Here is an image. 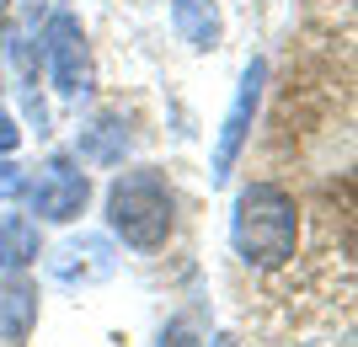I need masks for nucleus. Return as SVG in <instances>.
<instances>
[{
	"label": "nucleus",
	"mask_w": 358,
	"mask_h": 347,
	"mask_svg": "<svg viewBox=\"0 0 358 347\" xmlns=\"http://www.w3.org/2000/svg\"><path fill=\"white\" fill-rule=\"evenodd\" d=\"M22 193H27V171L11 155H0V198H22Z\"/></svg>",
	"instance_id": "9b49d317"
},
{
	"label": "nucleus",
	"mask_w": 358,
	"mask_h": 347,
	"mask_svg": "<svg viewBox=\"0 0 358 347\" xmlns=\"http://www.w3.org/2000/svg\"><path fill=\"white\" fill-rule=\"evenodd\" d=\"M11 6H16V0H0V16H6V11H11Z\"/></svg>",
	"instance_id": "dca6fc26"
},
{
	"label": "nucleus",
	"mask_w": 358,
	"mask_h": 347,
	"mask_svg": "<svg viewBox=\"0 0 358 347\" xmlns=\"http://www.w3.org/2000/svg\"><path fill=\"white\" fill-rule=\"evenodd\" d=\"M171 27L193 54H214L224 38V16L220 0H171Z\"/></svg>",
	"instance_id": "6e6552de"
},
{
	"label": "nucleus",
	"mask_w": 358,
	"mask_h": 347,
	"mask_svg": "<svg viewBox=\"0 0 358 347\" xmlns=\"http://www.w3.org/2000/svg\"><path fill=\"white\" fill-rule=\"evenodd\" d=\"M214 347H236V337H214Z\"/></svg>",
	"instance_id": "4468645a"
},
{
	"label": "nucleus",
	"mask_w": 358,
	"mask_h": 347,
	"mask_svg": "<svg viewBox=\"0 0 358 347\" xmlns=\"http://www.w3.org/2000/svg\"><path fill=\"white\" fill-rule=\"evenodd\" d=\"M171 225H177V198L155 166H134L107 187V230L129 251H161L171 241Z\"/></svg>",
	"instance_id": "f03ea898"
},
{
	"label": "nucleus",
	"mask_w": 358,
	"mask_h": 347,
	"mask_svg": "<svg viewBox=\"0 0 358 347\" xmlns=\"http://www.w3.org/2000/svg\"><path fill=\"white\" fill-rule=\"evenodd\" d=\"M43 241H38V219L27 214H0V272H27L38 262Z\"/></svg>",
	"instance_id": "9d476101"
},
{
	"label": "nucleus",
	"mask_w": 358,
	"mask_h": 347,
	"mask_svg": "<svg viewBox=\"0 0 358 347\" xmlns=\"http://www.w3.org/2000/svg\"><path fill=\"white\" fill-rule=\"evenodd\" d=\"M43 59H48V80H54V91L59 96H86L91 80H96V70H91V43L86 32H80V16L70 11H54L43 27Z\"/></svg>",
	"instance_id": "20e7f679"
},
{
	"label": "nucleus",
	"mask_w": 358,
	"mask_h": 347,
	"mask_svg": "<svg viewBox=\"0 0 358 347\" xmlns=\"http://www.w3.org/2000/svg\"><path fill=\"white\" fill-rule=\"evenodd\" d=\"M27 203L48 225H70L91 203V177L80 171L75 155H48L43 166H38V177H27Z\"/></svg>",
	"instance_id": "7ed1b4c3"
},
{
	"label": "nucleus",
	"mask_w": 358,
	"mask_h": 347,
	"mask_svg": "<svg viewBox=\"0 0 358 347\" xmlns=\"http://www.w3.org/2000/svg\"><path fill=\"white\" fill-rule=\"evenodd\" d=\"M0 64H6V27H0Z\"/></svg>",
	"instance_id": "2eb2a0df"
},
{
	"label": "nucleus",
	"mask_w": 358,
	"mask_h": 347,
	"mask_svg": "<svg viewBox=\"0 0 358 347\" xmlns=\"http://www.w3.org/2000/svg\"><path fill=\"white\" fill-rule=\"evenodd\" d=\"M16 145H22V128H16V118L0 107V155H11Z\"/></svg>",
	"instance_id": "ddd939ff"
},
{
	"label": "nucleus",
	"mask_w": 358,
	"mask_h": 347,
	"mask_svg": "<svg viewBox=\"0 0 358 347\" xmlns=\"http://www.w3.org/2000/svg\"><path fill=\"white\" fill-rule=\"evenodd\" d=\"M262 86H268V59H252L241 70L236 102H230V112H224V123H220V139H214V161H209L214 182H224L236 171V155H241V145H246V134H252L257 107H262Z\"/></svg>",
	"instance_id": "39448f33"
},
{
	"label": "nucleus",
	"mask_w": 358,
	"mask_h": 347,
	"mask_svg": "<svg viewBox=\"0 0 358 347\" xmlns=\"http://www.w3.org/2000/svg\"><path fill=\"white\" fill-rule=\"evenodd\" d=\"M129 123L118 112H96V118L75 134V161L80 166H123V155H129Z\"/></svg>",
	"instance_id": "0eeeda50"
},
{
	"label": "nucleus",
	"mask_w": 358,
	"mask_h": 347,
	"mask_svg": "<svg viewBox=\"0 0 358 347\" xmlns=\"http://www.w3.org/2000/svg\"><path fill=\"white\" fill-rule=\"evenodd\" d=\"M38 326V288L16 272L11 283L0 288V342H27V332Z\"/></svg>",
	"instance_id": "1a4fd4ad"
},
{
	"label": "nucleus",
	"mask_w": 358,
	"mask_h": 347,
	"mask_svg": "<svg viewBox=\"0 0 358 347\" xmlns=\"http://www.w3.org/2000/svg\"><path fill=\"white\" fill-rule=\"evenodd\" d=\"M118 272V251L107 235H70L64 246H54L48 257V278L64 288H91V283H107Z\"/></svg>",
	"instance_id": "423d86ee"
},
{
	"label": "nucleus",
	"mask_w": 358,
	"mask_h": 347,
	"mask_svg": "<svg viewBox=\"0 0 358 347\" xmlns=\"http://www.w3.org/2000/svg\"><path fill=\"white\" fill-rule=\"evenodd\" d=\"M155 347H203V342L193 337V326H187V320H171V326L161 332V342H155Z\"/></svg>",
	"instance_id": "f8f14e48"
},
{
	"label": "nucleus",
	"mask_w": 358,
	"mask_h": 347,
	"mask_svg": "<svg viewBox=\"0 0 358 347\" xmlns=\"http://www.w3.org/2000/svg\"><path fill=\"white\" fill-rule=\"evenodd\" d=\"M230 246L246 267H284L299 251V203L278 182H252L230 209Z\"/></svg>",
	"instance_id": "f257e3e1"
}]
</instances>
